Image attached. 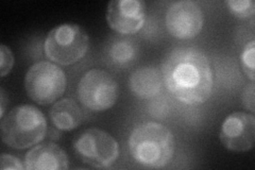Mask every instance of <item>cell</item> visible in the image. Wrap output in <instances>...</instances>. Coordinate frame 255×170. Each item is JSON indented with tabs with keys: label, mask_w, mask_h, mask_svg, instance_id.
I'll return each mask as SVG.
<instances>
[{
	"label": "cell",
	"mask_w": 255,
	"mask_h": 170,
	"mask_svg": "<svg viewBox=\"0 0 255 170\" xmlns=\"http://www.w3.org/2000/svg\"><path fill=\"white\" fill-rule=\"evenodd\" d=\"M219 139L223 147L233 152H247L254 147L255 117L246 112L227 116L221 125Z\"/></svg>",
	"instance_id": "cell-9"
},
{
	"label": "cell",
	"mask_w": 255,
	"mask_h": 170,
	"mask_svg": "<svg viewBox=\"0 0 255 170\" xmlns=\"http://www.w3.org/2000/svg\"><path fill=\"white\" fill-rule=\"evenodd\" d=\"M254 60H255V40L251 39L244 47V50L241 55V64L245 75L248 77L251 82H254Z\"/></svg>",
	"instance_id": "cell-15"
},
{
	"label": "cell",
	"mask_w": 255,
	"mask_h": 170,
	"mask_svg": "<svg viewBox=\"0 0 255 170\" xmlns=\"http://www.w3.org/2000/svg\"><path fill=\"white\" fill-rule=\"evenodd\" d=\"M4 105H5V100H4V92L1 90V112H0V117L4 116Z\"/></svg>",
	"instance_id": "cell-20"
},
{
	"label": "cell",
	"mask_w": 255,
	"mask_h": 170,
	"mask_svg": "<svg viewBox=\"0 0 255 170\" xmlns=\"http://www.w3.org/2000/svg\"><path fill=\"white\" fill-rule=\"evenodd\" d=\"M25 166L28 170H66L69 161L60 146L48 143L37 145L27 153Z\"/></svg>",
	"instance_id": "cell-11"
},
{
	"label": "cell",
	"mask_w": 255,
	"mask_h": 170,
	"mask_svg": "<svg viewBox=\"0 0 255 170\" xmlns=\"http://www.w3.org/2000/svg\"><path fill=\"white\" fill-rule=\"evenodd\" d=\"M25 88L31 100L41 105L50 104L65 92L66 75L51 62H37L26 74Z\"/></svg>",
	"instance_id": "cell-6"
},
{
	"label": "cell",
	"mask_w": 255,
	"mask_h": 170,
	"mask_svg": "<svg viewBox=\"0 0 255 170\" xmlns=\"http://www.w3.org/2000/svg\"><path fill=\"white\" fill-rule=\"evenodd\" d=\"M106 18L110 28L117 33L134 34L145 23V3L140 0H113L108 4Z\"/></svg>",
	"instance_id": "cell-10"
},
{
	"label": "cell",
	"mask_w": 255,
	"mask_h": 170,
	"mask_svg": "<svg viewBox=\"0 0 255 170\" xmlns=\"http://www.w3.org/2000/svg\"><path fill=\"white\" fill-rule=\"evenodd\" d=\"M79 100L91 111L111 109L117 101L118 85L108 71L94 68L82 76L78 85Z\"/></svg>",
	"instance_id": "cell-7"
},
{
	"label": "cell",
	"mask_w": 255,
	"mask_h": 170,
	"mask_svg": "<svg viewBox=\"0 0 255 170\" xmlns=\"http://www.w3.org/2000/svg\"><path fill=\"white\" fill-rule=\"evenodd\" d=\"M254 83L252 82L251 84L247 85L244 90L243 93V104L244 107L251 111V113L255 112V108H254Z\"/></svg>",
	"instance_id": "cell-19"
},
{
	"label": "cell",
	"mask_w": 255,
	"mask_h": 170,
	"mask_svg": "<svg viewBox=\"0 0 255 170\" xmlns=\"http://www.w3.org/2000/svg\"><path fill=\"white\" fill-rule=\"evenodd\" d=\"M138 48L131 38H117L110 45L108 50L111 62L117 66H127L137 56Z\"/></svg>",
	"instance_id": "cell-14"
},
{
	"label": "cell",
	"mask_w": 255,
	"mask_h": 170,
	"mask_svg": "<svg viewBox=\"0 0 255 170\" xmlns=\"http://www.w3.org/2000/svg\"><path fill=\"white\" fill-rule=\"evenodd\" d=\"M162 77L168 92L179 101L197 105L213 91V71L207 55L195 47H177L162 61Z\"/></svg>",
	"instance_id": "cell-1"
},
{
	"label": "cell",
	"mask_w": 255,
	"mask_h": 170,
	"mask_svg": "<svg viewBox=\"0 0 255 170\" xmlns=\"http://www.w3.org/2000/svg\"><path fill=\"white\" fill-rule=\"evenodd\" d=\"M204 23V15L200 5L190 0L172 3L166 13V28L179 39H190L200 33Z\"/></svg>",
	"instance_id": "cell-8"
},
{
	"label": "cell",
	"mask_w": 255,
	"mask_h": 170,
	"mask_svg": "<svg viewBox=\"0 0 255 170\" xmlns=\"http://www.w3.org/2000/svg\"><path fill=\"white\" fill-rule=\"evenodd\" d=\"M2 142L13 149H27L42 142L47 133L45 115L34 105L21 104L1 118Z\"/></svg>",
	"instance_id": "cell-3"
},
{
	"label": "cell",
	"mask_w": 255,
	"mask_h": 170,
	"mask_svg": "<svg viewBox=\"0 0 255 170\" xmlns=\"http://www.w3.org/2000/svg\"><path fill=\"white\" fill-rule=\"evenodd\" d=\"M226 4L238 18H248L255 13V3L252 0H227Z\"/></svg>",
	"instance_id": "cell-16"
},
{
	"label": "cell",
	"mask_w": 255,
	"mask_h": 170,
	"mask_svg": "<svg viewBox=\"0 0 255 170\" xmlns=\"http://www.w3.org/2000/svg\"><path fill=\"white\" fill-rule=\"evenodd\" d=\"M73 147L82 163L98 169L112 167L119 157L116 140L98 128H90L79 133L73 142Z\"/></svg>",
	"instance_id": "cell-5"
},
{
	"label": "cell",
	"mask_w": 255,
	"mask_h": 170,
	"mask_svg": "<svg viewBox=\"0 0 255 170\" xmlns=\"http://www.w3.org/2000/svg\"><path fill=\"white\" fill-rule=\"evenodd\" d=\"M90 47L86 32L76 23H62L48 33L44 51L52 62L68 66L81 60Z\"/></svg>",
	"instance_id": "cell-4"
},
{
	"label": "cell",
	"mask_w": 255,
	"mask_h": 170,
	"mask_svg": "<svg viewBox=\"0 0 255 170\" xmlns=\"http://www.w3.org/2000/svg\"><path fill=\"white\" fill-rule=\"evenodd\" d=\"M49 116L54 127L61 131L75 130L84 119L81 108L70 98H64L55 102L49 112Z\"/></svg>",
	"instance_id": "cell-13"
},
{
	"label": "cell",
	"mask_w": 255,
	"mask_h": 170,
	"mask_svg": "<svg viewBox=\"0 0 255 170\" xmlns=\"http://www.w3.org/2000/svg\"><path fill=\"white\" fill-rule=\"evenodd\" d=\"M0 168H1V170H22L26 168V166L16 157L6 155V153H2L1 157H0Z\"/></svg>",
	"instance_id": "cell-18"
},
{
	"label": "cell",
	"mask_w": 255,
	"mask_h": 170,
	"mask_svg": "<svg viewBox=\"0 0 255 170\" xmlns=\"http://www.w3.org/2000/svg\"><path fill=\"white\" fill-rule=\"evenodd\" d=\"M14 65V55L10 47L0 46V76L5 77L12 70Z\"/></svg>",
	"instance_id": "cell-17"
},
{
	"label": "cell",
	"mask_w": 255,
	"mask_h": 170,
	"mask_svg": "<svg viewBox=\"0 0 255 170\" xmlns=\"http://www.w3.org/2000/svg\"><path fill=\"white\" fill-rule=\"evenodd\" d=\"M162 72L155 66H142L130 76L132 93L141 99H151L162 91Z\"/></svg>",
	"instance_id": "cell-12"
},
{
	"label": "cell",
	"mask_w": 255,
	"mask_h": 170,
	"mask_svg": "<svg viewBox=\"0 0 255 170\" xmlns=\"http://www.w3.org/2000/svg\"><path fill=\"white\" fill-rule=\"evenodd\" d=\"M174 136L162 124L143 123L134 128L129 139L132 159L149 169L164 168L174 155Z\"/></svg>",
	"instance_id": "cell-2"
}]
</instances>
